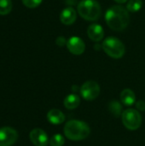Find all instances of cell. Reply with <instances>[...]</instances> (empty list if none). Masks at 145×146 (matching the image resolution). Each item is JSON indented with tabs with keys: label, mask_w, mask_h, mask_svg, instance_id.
I'll use <instances>...</instances> for the list:
<instances>
[{
	"label": "cell",
	"mask_w": 145,
	"mask_h": 146,
	"mask_svg": "<svg viewBox=\"0 0 145 146\" xmlns=\"http://www.w3.org/2000/svg\"><path fill=\"white\" fill-rule=\"evenodd\" d=\"M105 21L112 30L123 31L130 22L129 11L122 5H113L105 13Z\"/></svg>",
	"instance_id": "1"
},
{
	"label": "cell",
	"mask_w": 145,
	"mask_h": 146,
	"mask_svg": "<svg viewBox=\"0 0 145 146\" xmlns=\"http://www.w3.org/2000/svg\"><path fill=\"white\" fill-rule=\"evenodd\" d=\"M65 136L72 141L84 140L90 135L91 128L89 125L82 121L70 120L64 126Z\"/></svg>",
	"instance_id": "2"
},
{
	"label": "cell",
	"mask_w": 145,
	"mask_h": 146,
	"mask_svg": "<svg viewBox=\"0 0 145 146\" xmlns=\"http://www.w3.org/2000/svg\"><path fill=\"white\" fill-rule=\"evenodd\" d=\"M79 15L89 21H97L102 15L100 3L96 0H81L77 7Z\"/></svg>",
	"instance_id": "3"
},
{
	"label": "cell",
	"mask_w": 145,
	"mask_h": 146,
	"mask_svg": "<svg viewBox=\"0 0 145 146\" xmlns=\"http://www.w3.org/2000/svg\"><path fill=\"white\" fill-rule=\"evenodd\" d=\"M102 49L109 56L114 59L121 58L126 52L125 44L115 37L106 38L102 44Z\"/></svg>",
	"instance_id": "4"
},
{
	"label": "cell",
	"mask_w": 145,
	"mask_h": 146,
	"mask_svg": "<svg viewBox=\"0 0 145 146\" xmlns=\"http://www.w3.org/2000/svg\"><path fill=\"white\" fill-rule=\"evenodd\" d=\"M121 121L125 127L134 131L138 129L142 125V115L137 110L127 109L123 111L121 115Z\"/></svg>",
	"instance_id": "5"
},
{
	"label": "cell",
	"mask_w": 145,
	"mask_h": 146,
	"mask_svg": "<svg viewBox=\"0 0 145 146\" xmlns=\"http://www.w3.org/2000/svg\"><path fill=\"white\" fill-rule=\"evenodd\" d=\"M79 92L85 100L92 101L99 96L100 86L97 82L94 80H88L80 86Z\"/></svg>",
	"instance_id": "6"
},
{
	"label": "cell",
	"mask_w": 145,
	"mask_h": 146,
	"mask_svg": "<svg viewBox=\"0 0 145 146\" xmlns=\"http://www.w3.org/2000/svg\"><path fill=\"white\" fill-rule=\"evenodd\" d=\"M18 139L17 132L9 127L0 128V146H11Z\"/></svg>",
	"instance_id": "7"
},
{
	"label": "cell",
	"mask_w": 145,
	"mask_h": 146,
	"mask_svg": "<svg viewBox=\"0 0 145 146\" xmlns=\"http://www.w3.org/2000/svg\"><path fill=\"white\" fill-rule=\"evenodd\" d=\"M67 48L70 53L75 56H79L85 52V44L82 38L77 36H73L68 39L67 42Z\"/></svg>",
	"instance_id": "8"
},
{
	"label": "cell",
	"mask_w": 145,
	"mask_h": 146,
	"mask_svg": "<svg viewBox=\"0 0 145 146\" xmlns=\"http://www.w3.org/2000/svg\"><path fill=\"white\" fill-rule=\"evenodd\" d=\"M29 139L35 146H47L50 142L47 133L40 128L32 130L29 134Z\"/></svg>",
	"instance_id": "9"
},
{
	"label": "cell",
	"mask_w": 145,
	"mask_h": 146,
	"mask_svg": "<svg viewBox=\"0 0 145 146\" xmlns=\"http://www.w3.org/2000/svg\"><path fill=\"white\" fill-rule=\"evenodd\" d=\"M77 19L76 10L73 7H66L60 14V21L64 25H72Z\"/></svg>",
	"instance_id": "10"
},
{
	"label": "cell",
	"mask_w": 145,
	"mask_h": 146,
	"mask_svg": "<svg viewBox=\"0 0 145 146\" xmlns=\"http://www.w3.org/2000/svg\"><path fill=\"white\" fill-rule=\"evenodd\" d=\"M87 35L94 42H99L103 38L104 30L100 24L93 23L87 28Z\"/></svg>",
	"instance_id": "11"
},
{
	"label": "cell",
	"mask_w": 145,
	"mask_h": 146,
	"mask_svg": "<svg viewBox=\"0 0 145 146\" xmlns=\"http://www.w3.org/2000/svg\"><path fill=\"white\" fill-rule=\"evenodd\" d=\"M47 120L51 124L60 125L65 121V115L60 110L53 109L47 113Z\"/></svg>",
	"instance_id": "12"
},
{
	"label": "cell",
	"mask_w": 145,
	"mask_h": 146,
	"mask_svg": "<svg viewBox=\"0 0 145 146\" xmlns=\"http://www.w3.org/2000/svg\"><path fill=\"white\" fill-rule=\"evenodd\" d=\"M121 101L125 106H132L136 104V95L131 89H124L121 93Z\"/></svg>",
	"instance_id": "13"
},
{
	"label": "cell",
	"mask_w": 145,
	"mask_h": 146,
	"mask_svg": "<svg viewBox=\"0 0 145 146\" xmlns=\"http://www.w3.org/2000/svg\"><path fill=\"white\" fill-rule=\"evenodd\" d=\"M63 104L67 110H74L80 104V98L77 94H69L65 98Z\"/></svg>",
	"instance_id": "14"
},
{
	"label": "cell",
	"mask_w": 145,
	"mask_h": 146,
	"mask_svg": "<svg viewBox=\"0 0 145 146\" xmlns=\"http://www.w3.org/2000/svg\"><path fill=\"white\" fill-rule=\"evenodd\" d=\"M109 110L115 117L121 116V115L123 113V111H122V105L118 101H115V100L111 101L109 104Z\"/></svg>",
	"instance_id": "15"
},
{
	"label": "cell",
	"mask_w": 145,
	"mask_h": 146,
	"mask_svg": "<svg viewBox=\"0 0 145 146\" xmlns=\"http://www.w3.org/2000/svg\"><path fill=\"white\" fill-rule=\"evenodd\" d=\"M143 7L142 0H129L126 5V9L131 13H136Z\"/></svg>",
	"instance_id": "16"
},
{
	"label": "cell",
	"mask_w": 145,
	"mask_h": 146,
	"mask_svg": "<svg viewBox=\"0 0 145 146\" xmlns=\"http://www.w3.org/2000/svg\"><path fill=\"white\" fill-rule=\"evenodd\" d=\"M12 9L11 0H0V15H5L9 14Z\"/></svg>",
	"instance_id": "17"
},
{
	"label": "cell",
	"mask_w": 145,
	"mask_h": 146,
	"mask_svg": "<svg viewBox=\"0 0 145 146\" xmlns=\"http://www.w3.org/2000/svg\"><path fill=\"white\" fill-rule=\"evenodd\" d=\"M65 143V139L62 135L61 134H55L50 139V146H63Z\"/></svg>",
	"instance_id": "18"
},
{
	"label": "cell",
	"mask_w": 145,
	"mask_h": 146,
	"mask_svg": "<svg viewBox=\"0 0 145 146\" xmlns=\"http://www.w3.org/2000/svg\"><path fill=\"white\" fill-rule=\"evenodd\" d=\"M43 0H22V3L29 9H35L38 7Z\"/></svg>",
	"instance_id": "19"
},
{
	"label": "cell",
	"mask_w": 145,
	"mask_h": 146,
	"mask_svg": "<svg viewBox=\"0 0 145 146\" xmlns=\"http://www.w3.org/2000/svg\"><path fill=\"white\" fill-rule=\"evenodd\" d=\"M67 42H68V40H67L66 38L63 37V36H59V37H57L56 39V44L59 47H62V46H64V45H67Z\"/></svg>",
	"instance_id": "20"
},
{
	"label": "cell",
	"mask_w": 145,
	"mask_h": 146,
	"mask_svg": "<svg viewBox=\"0 0 145 146\" xmlns=\"http://www.w3.org/2000/svg\"><path fill=\"white\" fill-rule=\"evenodd\" d=\"M135 106H136L137 110H139V111H144L145 110V102L142 101V100H139V101L136 102Z\"/></svg>",
	"instance_id": "21"
},
{
	"label": "cell",
	"mask_w": 145,
	"mask_h": 146,
	"mask_svg": "<svg viewBox=\"0 0 145 146\" xmlns=\"http://www.w3.org/2000/svg\"><path fill=\"white\" fill-rule=\"evenodd\" d=\"M116 3H126L128 0H115Z\"/></svg>",
	"instance_id": "22"
},
{
	"label": "cell",
	"mask_w": 145,
	"mask_h": 146,
	"mask_svg": "<svg viewBox=\"0 0 145 146\" xmlns=\"http://www.w3.org/2000/svg\"><path fill=\"white\" fill-rule=\"evenodd\" d=\"M94 47H95V50H99L100 49V45L99 44H96Z\"/></svg>",
	"instance_id": "23"
}]
</instances>
